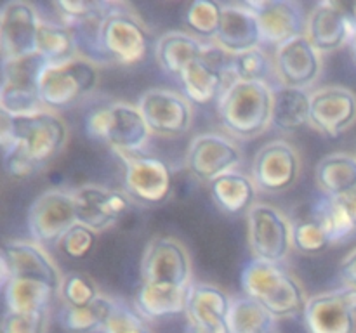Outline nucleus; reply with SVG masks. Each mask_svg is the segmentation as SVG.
Returning a JSON list of instances; mask_svg holds the SVG:
<instances>
[{
	"mask_svg": "<svg viewBox=\"0 0 356 333\" xmlns=\"http://www.w3.org/2000/svg\"><path fill=\"white\" fill-rule=\"evenodd\" d=\"M245 297L263 305L275 319H294L305 316L306 293L301 283L280 264L252 259L240 274Z\"/></svg>",
	"mask_w": 356,
	"mask_h": 333,
	"instance_id": "nucleus-1",
	"label": "nucleus"
},
{
	"mask_svg": "<svg viewBox=\"0 0 356 333\" xmlns=\"http://www.w3.org/2000/svg\"><path fill=\"white\" fill-rule=\"evenodd\" d=\"M66 141L68 127L52 111L30 117H13L6 111H0L2 151L21 144L38 165H45L63 151Z\"/></svg>",
	"mask_w": 356,
	"mask_h": 333,
	"instance_id": "nucleus-2",
	"label": "nucleus"
},
{
	"mask_svg": "<svg viewBox=\"0 0 356 333\" xmlns=\"http://www.w3.org/2000/svg\"><path fill=\"white\" fill-rule=\"evenodd\" d=\"M273 89L268 83L235 82L218 101L222 127L238 139L263 134L271 123Z\"/></svg>",
	"mask_w": 356,
	"mask_h": 333,
	"instance_id": "nucleus-3",
	"label": "nucleus"
},
{
	"mask_svg": "<svg viewBox=\"0 0 356 333\" xmlns=\"http://www.w3.org/2000/svg\"><path fill=\"white\" fill-rule=\"evenodd\" d=\"M101 45L110 61L136 65L149 51V31L127 3L113 2L101 30Z\"/></svg>",
	"mask_w": 356,
	"mask_h": 333,
	"instance_id": "nucleus-4",
	"label": "nucleus"
},
{
	"mask_svg": "<svg viewBox=\"0 0 356 333\" xmlns=\"http://www.w3.org/2000/svg\"><path fill=\"white\" fill-rule=\"evenodd\" d=\"M97 76V66L83 58H75L63 65H51L38 85L42 103L49 111L73 106L96 89Z\"/></svg>",
	"mask_w": 356,
	"mask_h": 333,
	"instance_id": "nucleus-5",
	"label": "nucleus"
},
{
	"mask_svg": "<svg viewBox=\"0 0 356 333\" xmlns=\"http://www.w3.org/2000/svg\"><path fill=\"white\" fill-rule=\"evenodd\" d=\"M247 239L254 259L280 264L292 246V222L271 205H254L247 214Z\"/></svg>",
	"mask_w": 356,
	"mask_h": 333,
	"instance_id": "nucleus-6",
	"label": "nucleus"
},
{
	"mask_svg": "<svg viewBox=\"0 0 356 333\" xmlns=\"http://www.w3.org/2000/svg\"><path fill=\"white\" fill-rule=\"evenodd\" d=\"M141 283L167 288L190 287L191 260L186 248L167 236L153 238L141 260Z\"/></svg>",
	"mask_w": 356,
	"mask_h": 333,
	"instance_id": "nucleus-7",
	"label": "nucleus"
},
{
	"mask_svg": "<svg viewBox=\"0 0 356 333\" xmlns=\"http://www.w3.org/2000/svg\"><path fill=\"white\" fill-rule=\"evenodd\" d=\"M120 156L125 165V193L131 200L146 207L169 200L174 191V177L172 170L163 160L143 153Z\"/></svg>",
	"mask_w": 356,
	"mask_h": 333,
	"instance_id": "nucleus-8",
	"label": "nucleus"
},
{
	"mask_svg": "<svg viewBox=\"0 0 356 333\" xmlns=\"http://www.w3.org/2000/svg\"><path fill=\"white\" fill-rule=\"evenodd\" d=\"M73 191L49 189L37 196L28 210V229L38 245H58L70 228L76 224Z\"/></svg>",
	"mask_w": 356,
	"mask_h": 333,
	"instance_id": "nucleus-9",
	"label": "nucleus"
},
{
	"mask_svg": "<svg viewBox=\"0 0 356 333\" xmlns=\"http://www.w3.org/2000/svg\"><path fill=\"white\" fill-rule=\"evenodd\" d=\"M138 108L152 134L162 135V137L184 135L193 123L191 103L186 97L172 90H148L141 96Z\"/></svg>",
	"mask_w": 356,
	"mask_h": 333,
	"instance_id": "nucleus-10",
	"label": "nucleus"
},
{
	"mask_svg": "<svg viewBox=\"0 0 356 333\" xmlns=\"http://www.w3.org/2000/svg\"><path fill=\"white\" fill-rule=\"evenodd\" d=\"M301 173V158L296 148L284 141H273L257 151L252 163V180L257 189L280 194L291 189Z\"/></svg>",
	"mask_w": 356,
	"mask_h": 333,
	"instance_id": "nucleus-11",
	"label": "nucleus"
},
{
	"mask_svg": "<svg viewBox=\"0 0 356 333\" xmlns=\"http://www.w3.org/2000/svg\"><path fill=\"white\" fill-rule=\"evenodd\" d=\"M0 273L2 284L10 278L42 281L59 291L63 278L56 264L40 246L26 241L3 239L0 246Z\"/></svg>",
	"mask_w": 356,
	"mask_h": 333,
	"instance_id": "nucleus-12",
	"label": "nucleus"
},
{
	"mask_svg": "<svg viewBox=\"0 0 356 333\" xmlns=\"http://www.w3.org/2000/svg\"><path fill=\"white\" fill-rule=\"evenodd\" d=\"M245 3L261 26L263 44L282 47L294 38L306 35V14L298 2L292 0H247Z\"/></svg>",
	"mask_w": 356,
	"mask_h": 333,
	"instance_id": "nucleus-13",
	"label": "nucleus"
},
{
	"mask_svg": "<svg viewBox=\"0 0 356 333\" xmlns=\"http://www.w3.org/2000/svg\"><path fill=\"white\" fill-rule=\"evenodd\" d=\"M42 19L31 3L10 0L0 10V56L2 61L37 52V33Z\"/></svg>",
	"mask_w": 356,
	"mask_h": 333,
	"instance_id": "nucleus-14",
	"label": "nucleus"
},
{
	"mask_svg": "<svg viewBox=\"0 0 356 333\" xmlns=\"http://www.w3.org/2000/svg\"><path fill=\"white\" fill-rule=\"evenodd\" d=\"M242 162L238 146L219 134H202L191 141L186 153V166L191 176L202 182H212L233 172Z\"/></svg>",
	"mask_w": 356,
	"mask_h": 333,
	"instance_id": "nucleus-15",
	"label": "nucleus"
},
{
	"mask_svg": "<svg viewBox=\"0 0 356 333\" xmlns=\"http://www.w3.org/2000/svg\"><path fill=\"white\" fill-rule=\"evenodd\" d=\"M232 298L216 284L191 283L188 287V333H232L228 314Z\"/></svg>",
	"mask_w": 356,
	"mask_h": 333,
	"instance_id": "nucleus-16",
	"label": "nucleus"
},
{
	"mask_svg": "<svg viewBox=\"0 0 356 333\" xmlns=\"http://www.w3.org/2000/svg\"><path fill=\"white\" fill-rule=\"evenodd\" d=\"M356 121V94L330 85L312 94L309 125L329 139H337Z\"/></svg>",
	"mask_w": 356,
	"mask_h": 333,
	"instance_id": "nucleus-17",
	"label": "nucleus"
},
{
	"mask_svg": "<svg viewBox=\"0 0 356 333\" xmlns=\"http://www.w3.org/2000/svg\"><path fill=\"white\" fill-rule=\"evenodd\" d=\"M73 196H75L76 221L96 232L104 231L115 224L131 207V198L125 191L83 186L73 191Z\"/></svg>",
	"mask_w": 356,
	"mask_h": 333,
	"instance_id": "nucleus-18",
	"label": "nucleus"
},
{
	"mask_svg": "<svg viewBox=\"0 0 356 333\" xmlns=\"http://www.w3.org/2000/svg\"><path fill=\"white\" fill-rule=\"evenodd\" d=\"M275 71L282 85L306 89L322 71V52L306 35L294 38L275 52Z\"/></svg>",
	"mask_w": 356,
	"mask_h": 333,
	"instance_id": "nucleus-19",
	"label": "nucleus"
},
{
	"mask_svg": "<svg viewBox=\"0 0 356 333\" xmlns=\"http://www.w3.org/2000/svg\"><path fill=\"white\" fill-rule=\"evenodd\" d=\"M306 37L318 52H332L350 44L353 33L343 2L325 0L316 3L308 16Z\"/></svg>",
	"mask_w": 356,
	"mask_h": 333,
	"instance_id": "nucleus-20",
	"label": "nucleus"
},
{
	"mask_svg": "<svg viewBox=\"0 0 356 333\" xmlns=\"http://www.w3.org/2000/svg\"><path fill=\"white\" fill-rule=\"evenodd\" d=\"M302 319L308 333L356 332V314L348 307L337 290L309 298Z\"/></svg>",
	"mask_w": 356,
	"mask_h": 333,
	"instance_id": "nucleus-21",
	"label": "nucleus"
},
{
	"mask_svg": "<svg viewBox=\"0 0 356 333\" xmlns=\"http://www.w3.org/2000/svg\"><path fill=\"white\" fill-rule=\"evenodd\" d=\"M216 44L229 54H242L250 49L259 47L263 44V37L256 14L245 3L225 6Z\"/></svg>",
	"mask_w": 356,
	"mask_h": 333,
	"instance_id": "nucleus-22",
	"label": "nucleus"
},
{
	"mask_svg": "<svg viewBox=\"0 0 356 333\" xmlns=\"http://www.w3.org/2000/svg\"><path fill=\"white\" fill-rule=\"evenodd\" d=\"M149 135H152V130L143 118L139 108L125 103L111 104V121L104 142L110 144L118 155L141 153Z\"/></svg>",
	"mask_w": 356,
	"mask_h": 333,
	"instance_id": "nucleus-23",
	"label": "nucleus"
},
{
	"mask_svg": "<svg viewBox=\"0 0 356 333\" xmlns=\"http://www.w3.org/2000/svg\"><path fill=\"white\" fill-rule=\"evenodd\" d=\"M179 80L183 85V96L198 106L211 104L216 99L219 101L222 94L236 82L232 75H226L202 58L188 65Z\"/></svg>",
	"mask_w": 356,
	"mask_h": 333,
	"instance_id": "nucleus-24",
	"label": "nucleus"
},
{
	"mask_svg": "<svg viewBox=\"0 0 356 333\" xmlns=\"http://www.w3.org/2000/svg\"><path fill=\"white\" fill-rule=\"evenodd\" d=\"M256 184L252 177L240 172H228L209 182V193L212 201L221 212L228 215L249 214L256 201Z\"/></svg>",
	"mask_w": 356,
	"mask_h": 333,
	"instance_id": "nucleus-25",
	"label": "nucleus"
},
{
	"mask_svg": "<svg viewBox=\"0 0 356 333\" xmlns=\"http://www.w3.org/2000/svg\"><path fill=\"white\" fill-rule=\"evenodd\" d=\"M312 94L306 89L280 85L273 89L271 123L282 132H298L309 125Z\"/></svg>",
	"mask_w": 356,
	"mask_h": 333,
	"instance_id": "nucleus-26",
	"label": "nucleus"
},
{
	"mask_svg": "<svg viewBox=\"0 0 356 333\" xmlns=\"http://www.w3.org/2000/svg\"><path fill=\"white\" fill-rule=\"evenodd\" d=\"M320 193L327 198H339L356 189V156L332 153L320 160L315 169Z\"/></svg>",
	"mask_w": 356,
	"mask_h": 333,
	"instance_id": "nucleus-27",
	"label": "nucleus"
},
{
	"mask_svg": "<svg viewBox=\"0 0 356 333\" xmlns=\"http://www.w3.org/2000/svg\"><path fill=\"white\" fill-rule=\"evenodd\" d=\"M204 47L205 45L193 35L170 31L159 38L155 56L163 71L179 78L188 65L202 58Z\"/></svg>",
	"mask_w": 356,
	"mask_h": 333,
	"instance_id": "nucleus-28",
	"label": "nucleus"
},
{
	"mask_svg": "<svg viewBox=\"0 0 356 333\" xmlns=\"http://www.w3.org/2000/svg\"><path fill=\"white\" fill-rule=\"evenodd\" d=\"M188 288L139 287L136 295V309L145 319H165L186 312Z\"/></svg>",
	"mask_w": 356,
	"mask_h": 333,
	"instance_id": "nucleus-29",
	"label": "nucleus"
},
{
	"mask_svg": "<svg viewBox=\"0 0 356 333\" xmlns=\"http://www.w3.org/2000/svg\"><path fill=\"white\" fill-rule=\"evenodd\" d=\"M2 290L7 311L10 312L49 311L58 293V290L42 281L19 280V278H10L9 281H6Z\"/></svg>",
	"mask_w": 356,
	"mask_h": 333,
	"instance_id": "nucleus-30",
	"label": "nucleus"
},
{
	"mask_svg": "<svg viewBox=\"0 0 356 333\" xmlns=\"http://www.w3.org/2000/svg\"><path fill=\"white\" fill-rule=\"evenodd\" d=\"M118 305L108 297L99 298L86 307H65L59 311V325L68 333H96L104 332L110 319L113 318Z\"/></svg>",
	"mask_w": 356,
	"mask_h": 333,
	"instance_id": "nucleus-31",
	"label": "nucleus"
},
{
	"mask_svg": "<svg viewBox=\"0 0 356 333\" xmlns=\"http://www.w3.org/2000/svg\"><path fill=\"white\" fill-rule=\"evenodd\" d=\"M277 319L249 297L232 298L228 325L232 333H275Z\"/></svg>",
	"mask_w": 356,
	"mask_h": 333,
	"instance_id": "nucleus-32",
	"label": "nucleus"
},
{
	"mask_svg": "<svg viewBox=\"0 0 356 333\" xmlns=\"http://www.w3.org/2000/svg\"><path fill=\"white\" fill-rule=\"evenodd\" d=\"M37 52L51 65H63L76 58V44L73 33L65 24L42 21L37 33Z\"/></svg>",
	"mask_w": 356,
	"mask_h": 333,
	"instance_id": "nucleus-33",
	"label": "nucleus"
},
{
	"mask_svg": "<svg viewBox=\"0 0 356 333\" xmlns=\"http://www.w3.org/2000/svg\"><path fill=\"white\" fill-rule=\"evenodd\" d=\"M334 245L329 231L318 215L309 210L292 222V246L305 255H318Z\"/></svg>",
	"mask_w": 356,
	"mask_h": 333,
	"instance_id": "nucleus-34",
	"label": "nucleus"
},
{
	"mask_svg": "<svg viewBox=\"0 0 356 333\" xmlns=\"http://www.w3.org/2000/svg\"><path fill=\"white\" fill-rule=\"evenodd\" d=\"M49 66L51 62L38 52L10 61H2V83L38 90L42 76Z\"/></svg>",
	"mask_w": 356,
	"mask_h": 333,
	"instance_id": "nucleus-35",
	"label": "nucleus"
},
{
	"mask_svg": "<svg viewBox=\"0 0 356 333\" xmlns=\"http://www.w3.org/2000/svg\"><path fill=\"white\" fill-rule=\"evenodd\" d=\"M222 10L225 6L216 0H191L184 7L183 23L197 37L216 40L221 28Z\"/></svg>",
	"mask_w": 356,
	"mask_h": 333,
	"instance_id": "nucleus-36",
	"label": "nucleus"
},
{
	"mask_svg": "<svg viewBox=\"0 0 356 333\" xmlns=\"http://www.w3.org/2000/svg\"><path fill=\"white\" fill-rule=\"evenodd\" d=\"M312 208L327 228L330 238H332V243L343 241L356 231V225L348 215L346 208L343 207V203L337 198L322 196V200L312 205Z\"/></svg>",
	"mask_w": 356,
	"mask_h": 333,
	"instance_id": "nucleus-37",
	"label": "nucleus"
},
{
	"mask_svg": "<svg viewBox=\"0 0 356 333\" xmlns=\"http://www.w3.org/2000/svg\"><path fill=\"white\" fill-rule=\"evenodd\" d=\"M0 111L13 114V117H30L49 111L42 103L40 92L24 87L3 85L0 87Z\"/></svg>",
	"mask_w": 356,
	"mask_h": 333,
	"instance_id": "nucleus-38",
	"label": "nucleus"
},
{
	"mask_svg": "<svg viewBox=\"0 0 356 333\" xmlns=\"http://www.w3.org/2000/svg\"><path fill=\"white\" fill-rule=\"evenodd\" d=\"M271 62L261 47L250 49L242 54H233V75L236 82L266 83L271 73Z\"/></svg>",
	"mask_w": 356,
	"mask_h": 333,
	"instance_id": "nucleus-39",
	"label": "nucleus"
},
{
	"mask_svg": "<svg viewBox=\"0 0 356 333\" xmlns=\"http://www.w3.org/2000/svg\"><path fill=\"white\" fill-rule=\"evenodd\" d=\"M59 295L70 307H86L101 297L92 278L83 273L66 274L63 278Z\"/></svg>",
	"mask_w": 356,
	"mask_h": 333,
	"instance_id": "nucleus-40",
	"label": "nucleus"
},
{
	"mask_svg": "<svg viewBox=\"0 0 356 333\" xmlns=\"http://www.w3.org/2000/svg\"><path fill=\"white\" fill-rule=\"evenodd\" d=\"M97 243V232L92 231L87 225L76 222L73 228H70L66 231V234L63 236L61 241L58 243L59 250L65 257L73 260H82L86 257H89L92 253L94 246Z\"/></svg>",
	"mask_w": 356,
	"mask_h": 333,
	"instance_id": "nucleus-41",
	"label": "nucleus"
},
{
	"mask_svg": "<svg viewBox=\"0 0 356 333\" xmlns=\"http://www.w3.org/2000/svg\"><path fill=\"white\" fill-rule=\"evenodd\" d=\"M49 325V311L10 312L6 311L0 333H45Z\"/></svg>",
	"mask_w": 356,
	"mask_h": 333,
	"instance_id": "nucleus-42",
	"label": "nucleus"
},
{
	"mask_svg": "<svg viewBox=\"0 0 356 333\" xmlns=\"http://www.w3.org/2000/svg\"><path fill=\"white\" fill-rule=\"evenodd\" d=\"M3 156V170H6L7 176L14 180H24L33 177L38 172L42 165H38L30 155H28L26 149L21 144L13 146L7 151H2Z\"/></svg>",
	"mask_w": 356,
	"mask_h": 333,
	"instance_id": "nucleus-43",
	"label": "nucleus"
},
{
	"mask_svg": "<svg viewBox=\"0 0 356 333\" xmlns=\"http://www.w3.org/2000/svg\"><path fill=\"white\" fill-rule=\"evenodd\" d=\"M97 3L99 0H54L52 7H54L61 24L70 26V24L89 16L96 9Z\"/></svg>",
	"mask_w": 356,
	"mask_h": 333,
	"instance_id": "nucleus-44",
	"label": "nucleus"
},
{
	"mask_svg": "<svg viewBox=\"0 0 356 333\" xmlns=\"http://www.w3.org/2000/svg\"><path fill=\"white\" fill-rule=\"evenodd\" d=\"M103 333H153L143 321L141 314L129 311V309L118 305L113 318L106 325Z\"/></svg>",
	"mask_w": 356,
	"mask_h": 333,
	"instance_id": "nucleus-45",
	"label": "nucleus"
},
{
	"mask_svg": "<svg viewBox=\"0 0 356 333\" xmlns=\"http://www.w3.org/2000/svg\"><path fill=\"white\" fill-rule=\"evenodd\" d=\"M111 121V106H101L96 108L89 113L86 120V128L89 137L96 139V141H106L108 128H110Z\"/></svg>",
	"mask_w": 356,
	"mask_h": 333,
	"instance_id": "nucleus-46",
	"label": "nucleus"
},
{
	"mask_svg": "<svg viewBox=\"0 0 356 333\" xmlns=\"http://www.w3.org/2000/svg\"><path fill=\"white\" fill-rule=\"evenodd\" d=\"M339 276L343 278L346 287L356 288V248L341 260Z\"/></svg>",
	"mask_w": 356,
	"mask_h": 333,
	"instance_id": "nucleus-47",
	"label": "nucleus"
},
{
	"mask_svg": "<svg viewBox=\"0 0 356 333\" xmlns=\"http://www.w3.org/2000/svg\"><path fill=\"white\" fill-rule=\"evenodd\" d=\"M337 200L343 203V207L346 208L348 215H350L351 221H353V224L356 225V189L351 191V193L344 194V196H339Z\"/></svg>",
	"mask_w": 356,
	"mask_h": 333,
	"instance_id": "nucleus-48",
	"label": "nucleus"
},
{
	"mask_svg": "<svg viewBox=\"0 0 356 333\" xmlns=\"http://www.w3.org/2000/svg\"><path fill=\"white\" fill-rule=\"evenodd\" d=\"M337 293L341 295V298L346 302L348 307H350L351 311H353L356 314V288L343 287V288H339V290H337Z\"/></svg>",
	"mask_w": 356,
	"mask_h": 333,
	"instance_id": "nucleus-49",
	"label": "nucleus"
},
{
	"mask_svg": "<svg viewBox=\"0 0 356 333\" xmlns=\"http://www.w3.org/2000/svg\"><path fill=\"white\" fill-rule=\"evenodd\" d=\"M344 10H346V16L350 19V26H351V33H356V0L355 2H343ZM353 38V37H351Z\"/></svg>",
	"mask_w": 356,
	"mask_h": 333,
	"instance_id": "nucleus-50",
	"label": "nucleus"
},
{
	"mask_svg": "<svg viewBox=\"0 0 356 333\" xmlns=\"http://www.w3.org/2000/svg\"><path fill=\"white\" fill-rule=\"evenodd\" d=\"M350 45H351V51H353V54H355V59H356V33L353 35V38H351Z\"/></svg>",
	"mask_w": 356,
	"mask_h": 333,
	"instance_id": "nucleus-51",
	"label": "nucleus"
}]
</instances>
